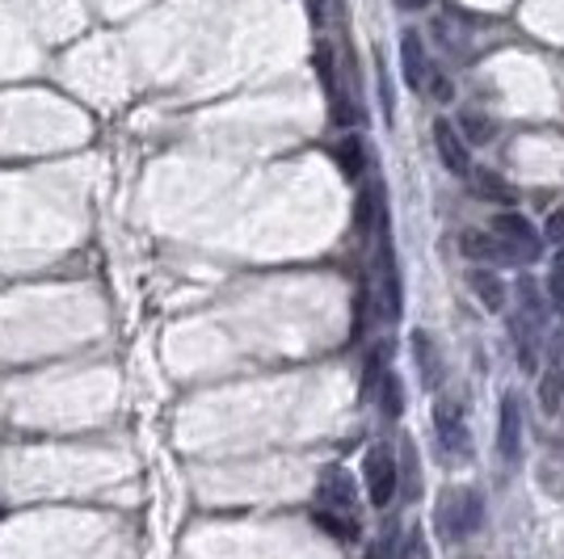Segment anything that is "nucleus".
Masks as SVG:
<instances>
[{"label":"nucleus","instance_id":"f257e3e1","mask_svg":"<svg viewBox=\"0 0 564 559\" xmlns=\"http://www.w3.org/2000/svg\"><path fill=\"white\" fill-rule=\"evenodd\" d=\"M363 484H367V500L376 509H388L396 493H401V463L392 455V446L376 442L367 455H363Z\"/></svg>","mask_w":564,"mask_h":559},{"label":"nucleus","instance_id":"f03ea898","mask_svg":"<svg viewBox=\"0 0 564 559\" xmlns=\"http://www.w3.org/2000/svg\"><path fill=\"white\" fill-rule=\"evenodd\" d=\"M485 522V500L476 488H459V493H446L439 500V526H442V538H468L476 534Z\"/></svg>","mask_w":564,"mask_h":559},{"label":"nucleus","instance_id":"7ed1b4c3","mask_svg":"<svg viewBox=\"0 0 564 559\" xmlns=\"http://www.w3.org/2000/svg\"><path fill=\"white\" fill-rule=\"evenodd\" d=\"M489 232L505 245L510 261H527L531 265V261H539V252H543V236L523 215H498Z\"/></svg>","mask_w":564,"mask_h":559},{"label":"nucleus","instance_id":"20e7f679","mask_svg":"<svg viewBox=\"0 0 564 559\" xmlns=\"http://www.w3.org/2000/svg\"><path fill=\"white\" fill-rule=\"evenodd\" d=\"M434 434H439L446 455H459V459L471 455V437H468V425H464V412L451 405V400H439V405H434Z\"/></svg>","mask_w":564,"mask_h":559},{"label":"nucleus","instance_id":"39448f33","mask_svg":"<svg viewBox=\"0 0 564 559\" xmlns=\"http://www.w3.org/2000/svg\"><path fill=\"white\" fill-rule=\"evenodd\" d=\"M498 455L505 463H514L523 455V408H518L514 392H505L502 412H498Z\"/></svg>","mask_w":564,"mask_h":559},{"label":"nucleus","instance_id":"423d86ee","mask_svg":"<svg viewBox=\"0 0 564 559\" xmlns=\"http://www.w3.org/2000/svg\"><path fill=\"white\" fill-rule=\"evenodd\" d=\"M434 148H439L442 164L455 173V177H468L471 173V156H468V144L459 139V131L446 123V119H439L434 123Z\"/></svg>","mask_w":564,"mask_h":559},{"label":"nucleus","instance_id":"0eeeda50","mask_svg":"<svg viewBox=\"0 0 564 559\" xmlns=\"http://www.w3.org/2000/svg\"><path fill=\"white\" fill-rule=\"evenodd\" d=\"M401 63H405V80L408 89H426L430 85V60H426V47H421V38L408 30L405 38H401Z\"/></svg>","mask_w":564,"mask_h":559},{"label":"nucleus","instance_id":"6e6552de","mask_svg":"<svg viewBox=\"0 0 564 559\" xmlns=\"http://www.w3.org/2000/svg\"><path fill=\"white\" fill-rule=\"evenodd\" d=\"M320 500H324V509L354 513V484H350V475H345L342 467H329L320 475Z\"/></svg>","mask_w":564,"mask_h":559},{"label":"nucleus","instance_id":"1a4fd4ad","mask_svg":"<svg viewBox=\"0 0 564 559\" xmlns=\"http://www.w3.org/2000/svg\"><path fill=\"white\" fill-rule=\"evenodd\" d=\"M459 249L471 261H510V252H505V245L493 232H464L459 236Z\"/></svg>","mask_w":564,"mask_h":559},{"label":"nucleus","instance_id":"9d476101","mask_svg":"<svg viewBox=\"0 0 564 559\" xmlns=\"http://www.w3.org/2000/svg\"><path fill=\"white\" fill-rule=\"evenodd\" d=\"M413 353H417V367H421L426 387H439L442 362H439V349H434V337H430V333H413Z\"/></svg>","mask_w":564,"mask_h":559},{"label":"nucleus","instance_id":"9b49d317","mask_svg":"<svg viewBox=\"0 0 564 559\" xmlns=\"http://www.w3.org/2000/svg\"><path fill=\"white\" fill-rule=\"evenodd\" d=\"M376 223H383V198H379V189H358V202H354V227H358V236H367Z\"/></svg>","mask_w":564,"mask_h":559},{"label":"nucleus","instance_id":"f8f14e48","mask_svg":"<svg viewBox=\"0 0 564 559\" xmlns=\"http://www.w3.org/2000/svg\"><path fill=\"white\" fill-rule=\"evenodd\" d=\"M468 177H471V186H476V194L489 198V202H505V207H510V202L518 198V194L510 189V182L498 177V173H489V169H471Z\"/></svg>","mask_w":564,"mask_h":559},{"label":"nucleus","instance_id":"ddd939ff","mask_svg":"<svg viewBox=\"0 0 564 559\" xmlns=\"http://www.w3.org/2000/svg\"><path fill=\"white\" fill-rule=\"evenodd\" d=\"M561 400H564V371L552 367V371L543 374V383H539V405H543L548 417H556V412H561Z\"/></svg>","mask_w":564,"mask_h":559},{"label":"nucleus","instance_id":"4468645a","mask_svg":"<svg viewBox=\"0 0 564 559\" xmlns=\"http://www.w3.org/2000/svg\"><path fill=\"white\" fill-rule=\"evenodd\" d=\"M338 164H342V173L345 177H350V182H358V177H363V164H367V160H363V139H354V135H350V139H342V144H338Z\"/></svg>","mask_w":564,"mask_h":559},{"label":"nucleus","instance_id":"2eb2a0df","mask_svg":"<svg viewBox=\"0 0 564 559\" xmlns=\"http://www.w3.org/2000/svg\"><path fill=\"white\" fill-rule=\"evenodd\" d=\"M312 522L320 530H329L333 538H354V534H358V526H354V513H338V509H316Z\"/></svg>","mask_w":564,"mask_h":559},{"label":"nucleus","instance_id":"dca6fc26","mask_svg":"<svg viewBox=\"0 0 564 559\" xmlns=\"http://www.w3.org/2000/svg\"><path fill=\"white\" fill-rule=\"evenodd\" d=\"M468 282L476 286L480 303H485L489 311H502V308H505V286H502L498 278H493V274H480V270H476V274H471Z\"/></svg>","mask_w":564,"mask_h":559},{"label":"nucleus","instance_id":"f3484780","mask_svg":"<svg viewBox=\"0 0 564 559\" xmlns=\"http://www.w3.org/2000/svg\"><path fill=\"white\" fill-rule=\"evenodd\" d=\"M383 378H388V371H383V349H371L367 353V367H363V400L379 396V383Z\"/></svg>","mask_w":564,"mask_h":559},{"label":"nucleus","instance_id":"a211bd4d","mask_svg":"<svg viewBox=\"0 0 564 559\" xmlns=\"http://www.w3.org/2000/svg\"><path fill=\"white\" fill-rule=\"evenodd\" d=\"M379 408H383V417H401L405 396H401V383H396V374H388V378L379 383Z\"/></svg>","mask_w":564,"mask_h":559},{"label":"nucleus","instance_id":"6ab92c4d","mask_svg":"<svg viewBox=\"0 0 564 559\" xmlns=\"http://www.w3.org/2000/svg\"><path fill=\"white\" fill-rule=\"evenodd\" d=\"M548 299H552V311L564 320V252L556 257L552 274H548Z\"/></svg>","mask_w":564,"mask_h":559},{"label":"nucleus","instance_id":"aec40b11","mask_svg":"<svg viewBox=\"0 0 564 559\" xmlns=\"http://www.w3.org/2000/svg\"><path fill=\"white\" fill-rule=\"evenodd\" d=\"M459 126H464V135H468L471 144H485V139H493V126H489V119H485V114H476V110H468V114L459 119Z\"/></svg>","mask_w":564,"mask_h":559},{"label":"nucleus","instance_id":"412c9836","mask_svg":"<svg viewBox=\"0 0 564 559\" xmlns=\"http://www.w3.org/2000/svg\"><path fill=\"white\" fill-rule=\"evenodd\" d=\"M552 245H564V211H552L548 215V232H543Z\"/></svg>","mask_w":564,"mask_h":559},{"label":"nucleus","instance_id":"4be33fe9","mask_svg":"<svg viewBox=\"0 0 564 559\" xmlns=\"http://www.w3.org/2000/svg\"><path fill=\"white\" fill-rule=\"evenodd\" d=\"M367 559H392V534H383V538H376V543L367 547Z\"/></svg>","mask_w":564,"mask_h":559},{"label":"nucleus","instance_id":"5701e85b","mask_svg":"<svg viewBox=\"0 0 564 559\" xmlns=\"http://www.w3.org/2000/svg\"><path fill=\"white\" fill-rule=\"evenodd\" d=\"M430 85H434L430 94L439 97V101H446V97H451V85H446V76H439V72H434V76H430Z\"/></svg>","mask_w":564,"mask_h":559},{"label":"nucleus","instance_id":"b1692460","mask_svg":"<svg viewBox=\"0 0 564 559\" xmlns=\"http://www.w3.org/2000/svg\"><path fill=\"white\" fill-rule=\"evenodd\" d=\"M401 559H426V556H421V538H417V534L408 538V547H405V556H401Z\"/></svg>","mask_w":564,"mask_h":559},{"label":"nucleus","instance_id":"393cba45","mask_svg":"<svg viewBox=\"0 0 564 559\" xmlns=\"http://www.w3.org/2000/svg\"><path fill=\"white\" fill-rule=\"evenodd\" d=\"M396 4H401V9H408V13H413V9H426V4H430V0H396Z\"/></svg>","mask_w":564,"mask_h":559}]
</instances>
